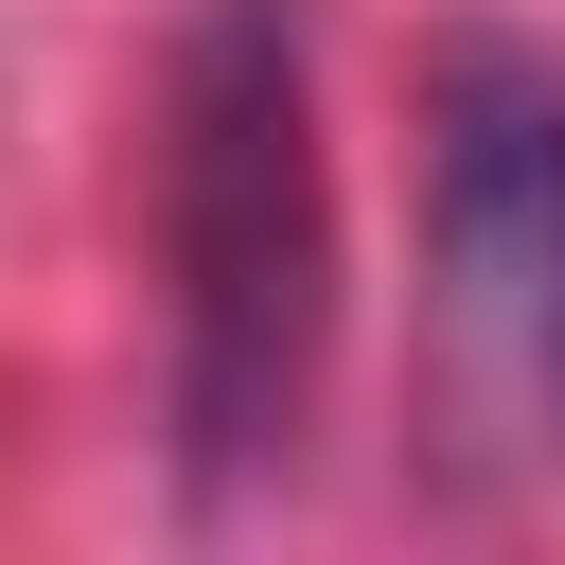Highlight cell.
<instances>
[{
    "label": "cell",
    "mask_w": 565,
    "mask_h": 565,
    "mask_svg": "<svg viewBox=\"0 0 565 565\" xmlns=\"http://www.w3.org/2000/svg\"><path fill=\"white\" fill-rule=\"evenodd\" d=\"M424 265L477 388L565 459V53H441L424 88Z\"/></svg>",
    "instance_id": "cell-2"
},
{
    "label": "cell",
    "mask_w": 565,
    "mask_h": 565,
    "mask_svg": "<svg viewBox=\"0 0 565 565\" xmlns=\"http://www.w3.org/2000/svg\"><path fill=\"white\" fill-rule=\"evenodd\" d=\"M159 265H177V477L230 512L300 459L335 353V159L300 0H194L159 88Z\"/></svg>",
    "instance_id": "cell-1"
}]
</instances>
